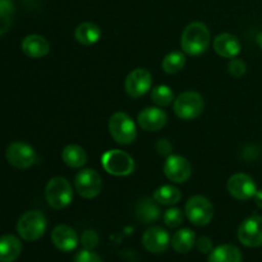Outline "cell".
<instances>
[{
    "instance_id": "6",
    "label": "cell",
    "mask_w": 262,
    "mask_h": 262,
    "mask_svg": "<svg viewBox=\"0 0 262 262\" xmlns=\"http://www.w3.org/2000/svg\"><path fill=\"white\" fill-rule=\"evenodd\" d=\"M105 171L115 177L129 176L135 170V160L129 154L122 150H109L101 158Z\"/></svg>"
},
{
    "instance_id": "34",
    "label": "cell",
    "mask_w": 262,
    "mask_h": 262,
    "mask_svg": "<svg viewBox=\"0 0 262 262\" xmlns=\"http://www.w3.org/2000/svg\"><path fill=\"white\" fill-rule=\"evenodd\" d=\"M0 13L13 17V14H14V4L10 0H0Z\"/></svg>"
},
{
    "instance_id": "30",
    "label": "cell",
    "mask_w": 262,
    "mask_h": 262,
    "mask_svg": "<svg viewBox=\"0 0 262 262\" xmlns=\"http://www.w3.org/2000/svg\"><path fill=\"white\" fill-rule=\"evenodd\" d=\"M228 69H229V73L232 74L233 77H235V78H241V77L245 76L246 72H247V66H246V63L242 60V59L233 58L232 60L229 61Z\"/></svg>"
},
{
    "instance_id": "28",
    "label": "cell",
    "mask_w": 262,
    "mask_h": 262,
    "mask_svg": "<svg viewBox=\"0 0 262 262\" xmlns=\"http://www.w3.org/2000/svg\"><path fill=\"white\" fill-rule=\"evenodd\" d=\"M164 223L169 228L181 227L182 223H183V212H182V210L177 209V207L166 210L165 214H164Z\"/></svg>"
},
{
    "instance_id": "19",
    "label": "cell",
    "mask_w": 262,
    "mask_h": 262,
    "mask_svg": "<svg viewBox=\"0 0 262 262\" xmlns=\"http://www.w3.org/2000/svg\"><path fill=\"white\" fill-rule=\"evenodd\" d=\"M161 211L160 207L156 205L155 199L151 197H143L137 202L136 206V217L142 224H150L160 219Z\"/></svg>"
},
{
    "instance_id": "22",
    "label": "cell",
    "mask_w": 262,
    "mask_h": 262,
    "mask_svg": "<svg viewBox=\"0 0 262 262\" xmlns=\"http://www.w3.org/2000/svg\"><path fill=\"white\" fill-rule=\"evenodd\" d=\"M171 247L178 253H188L196 245V234L188 228L178 230L170 241Z\"/></svg>"
},
{
    "instance_id": "29",
    "label": "cell",
    "mask_w": 262,
    "mask_h": 262,
    "mask_svg": "<svg viewBox=\"0 0 262 262\" xmlns=\"http://www.w3.org/2000/svg\"><path fill=\"white\" fill-rule=\"evenodd\" d=\"M81 243L86 250H94L99 245V235L94 229H87L82 233Z\"/></svg>"
},
{
    "instance_id": "23",
    "label": "cell",
    "mask_w": 262,
    "mask_h": 262,
    "mask_svg": "<svg viewBox=\"0 0 262 262\" xmlns=\"http://www.w3.org/2000/svg\"><path fill=\"white\" fill-rule=\"evenodd\" d=\"M209 262H242V252L233 245H222L210 252Z\"/></svg>"
},
{
    "instance_id": "17",
    "label": "cell",
    "mask_w": 262,
    "mask_h": 262,
    "mask_svg": "<svg viewBox=\"0 0 262 262\" xmlns=\"http://www.w3.org/2000/svg\"><path fill=\"white\" fill-rule=\"evenodd\" d=\"M22 51L32 59H40L50 53V43L41 35H28L22 41Z\"/></svg>"
},
{
    "instance_id": "21",
    "label": "cell",
    "mask_w": 262,
    "mask_h": 262,
    "mask_svg": "<svg viewBox=\"0 0 262 262\" xmlns=\"http://www.w3.org/2000/svg\"><path fill=\"white\" fill-rule=\"evenodd\" d=\"M74 37L81 45H94L101 37V28L92 22H83L74 31Z\"/></svg>"
},
{
    "instance_id": "20",
    "label": "cell",
    "mask_w": 262,
    "mask_h": 262,
    "mask_svg": "<svg viewBox=\"0 0 262 262\" xmlns=\"http://www.w3.org/2000/svg\"><path fill=\"white\" fill-rule=\"evenodd\" d=\"M22 252V243L15 235L5 234L0 237V262H13Z\"/></svg>"
},
{
    "instance_id": "9",
    "label": "cell",
    "mask_w": 262,
    "mask_h": 262,
    "mask_svg": "<svg viewBox=\"0 0 262 262\" xmlns=\"http://www.w3.org/2000/svg\"><path fill=\"white\" fill-rule=\"evenodd\" d=\"M74 187L77 193L83 199H95L101 192V176L94 169H83L77 174L74 179Z\"/></svg>"
},
{
    "instance_id": "31",
    "label": "cell",
    "mask_w": 262,
    "mask_h": 262,
    "mask_svg": "<svg viewBox=\"0 0 262 262\" xmlns=\"http://www.w3.org/2000/svg\"><path fill=\"white\" fill-rule=\"evenodd\" d=\"M74 262H102V258L92 250H86L84 248L83 251H79L77 253Z\"/></svg>"
},
{
    "instance_id": "1",
    "label": "cell",
    "mask_w": 262,
    "mask_h": 262,
    "mask_svg": "<svg viewBox=\"0 0 262 262\" xmlns=\"http://www.w3.org/2000/svg\"><path fill=\"white\" fill-rule=\"evenodd\" d=\"M211 35L207 26L202 22H192L184 28L181 38L183 53L191 56H199L209 49Z\"/></svg>"
},
{
    "instance_id": "3",
    "label": "cell",
    "mask_w": 262,
    "mask_h": 262,
    "mask_svg": "<svg viewBox=\"0 0 262 262\" xmlns=\"http://www.w3.org/2000/svg\"><path fill=\"white\" fill-rule=\"evenodd\" d=\"M109 132L113 140L119 145H130L137 137V127L128 114L118 112L109 119Z\"/></svg>"
},
{
    "instance_id": "12",
    "label": "cell",
    "mask_w": 262,
    "mask_h": 262,
    "mask_svg": "<svg viewBox=\"0 0 262 262\" xmlns=\"http://www.w3.org/2000/svg\"><path fill=\"white\" fill-rule=\"evenodd\" d=\"M164 174L173 183L182 184L191 178L192 165L183 156L169 155L164 164Z\"/></svg>"
},
{
    "instance_id": "13",
    "label": "cell",
    "mask_w": 262,
    "mask_h": 262,
    "mask_svg": "<svg viewBox=\"0 0 262 262\" xmlns=\"http://www.w3.org/2000/svg\"><path fill=\"white\" fill-rule=\"evenodd\" d=\"M227 187L230 196L239 201H247V200L252 199L257 192V187H256L252 177L245 173L233 174L228 181Z\"/></svg>"
},
{
    "instance_id": "2",
    "label": "cell",
    "mask_w": 262,
    "mask_h": 262,
    "mask_svg": "<svg viewBox=\"0 0 262 262\" xmlns=\"http://www.w3.org/2000/svg\"><path fill=\"white\" fill-rule=\"evenodd\" d=\"M46 217L42 212L36 211H27L19 217L17 223V232L22 239L27 242H35L40 239L46 232Z\"/></svg>"
},
{
    "instance_id": "8",
    "label": "cell",
    "mask_w": 262,
    "mask_h": 262,
    "mask_svg": "<svg viewBox=\"0 0 262 262\" xmlns=\"http://www.w3.org/2000/svg\"><path fill=\"white\" fill-rule=\"evenodd\" d=\"M8 163L17 169H28L37 161L35 148L25 142H13L5 151Z\"/></svg>"
},
{
    "instance_id": "35",
    "label": "cell",
    "mask_w": 262,
    "mask_h": 262,
    "mask_svg": "<svg viewBox=\"0 0 262 262\" xmlns=\"http://www.w3.org/2000/svg\"><path fill=\"white\" fill-rule=\"evenodd\" d=\"M10 25H12V17L0 13V36L4 35L9 30Z\"/></svg>"
},
{
    "instance_id": "26",
    "label": "cell",
    "mask_w": 262,
    "mask_h": 262,
    "mask_svg": "<svg viewBox=\"0 0 262 262\" xmlns=\"http://www.w3.org/2000/svg\"><path fill=\"white\" fill-rule=\"evenodd\" d=\"M163 69L165 73L168 74H174L181 72L182 69L186 66V55L181 51H173V53H169L165 58L163 59Z\"/></svg>"
},
{
    "instance_id": "27",
    "label": "cell",
    "mask_w": 262,
    "mask_h": 262,
    "mask_svg": "<svg viewBox=\"0 0 262 262\" xmlns=\"http://www.w3.org/2000/svg\"><path fill=\"white\" fill-rule=\"evenodd\" d=\"M151 100L158 106L165 107L169 106L176 99H174V92L170 87L165 86V84H160V86H156L155 89H152Z\"/></svg>"
},
{
    "instance_id": "15",
    "label": "cell",
    "mask_w": 262,
    "mask_h": 262,
    "mask_svg": "<svg viewBox=\"0 0 262 262\" xmlns=\"http://www.w3.org/2000/svg\"><path fill=\"white\" fill-rule=\"evenodd\" d=\"M137 122L146 132H158L168 123V115L160 107H146L138 114Z\"/></svg>"
},
{
    "instance_id": "25",
    "label": "cell",
    "mask_w": 262,
    "mask_h": 262,
    "mask_svg": "<svg viewBox=\"0 0 262 262\" xmlns=\"http://www.w3.org/2000/svg\"><path fill=\"white\" fill-rule=\"evenodd\" d=\"M154 199L156 202L164 205V206H171L181 201L182 193L177 187L171 186V184H166V186H161L154 192Z\"/></svg>"
},
{
    "instance_id": "33",
    "label": "cell",
    "mask_w": 262,
    "mask_h": 262,
    "mask_svg": "<svg viewBox=\"0 0 262 262\" xmlns=\"http://www.w3.org/2000/svg\"><path fill=\"white\" fill-rule=\"evenodd\" d=\"M171 148H173V146H171V143L169 142L168 140H159V142L156 143V151H158L160 155H170L171 152Z\"/></svg>"
},
{
    "instance_id": "37",
    "label": "cell",
    "mask_w": 262,
    "mask_h": 262,
    "mask_svg": "<svg viewBox=\"0 0 262 262\" xmlns=\"http://www.w3.org/2000/svg\"><path fill=\"white\" fill-rule=\"evenodd\" d=\"M256 41H257V45L260 46V49L262 50V32L258 33L257 37H256Z\"/></svg>"
},
{
    "instance_id": "11",
    "label": "cell",
    "mask_w": 262,
    "mask_h": 262,
    "mask_svg": "<svg viewBox=\"0 0 262 262\" xmlns=\"http://www.w3.org/2000/svg\"><path fill=\"white\" fill-rule=\"evenodd\" d=\"M152 86V76L147 69L137 68L130 72L125 78V92L132 99L142 97Z\"/></svg>"
},
{
    "instance_id": "10",
    "label": "cell",
    "mask_w": 262,
    "mask_h": 262,
    "mask_svg": "<svg viewBox=\"0 0 262 262\" xmlns=\"http://www.w3.org/2000/svg\"><path fill=\"white\" fill-rule=\"evenodd\" d=\"M238 239L246 247L262 246V216L252 215L247 217L238 228Z\"/></svg>"
},
{
    "instance_id": "32",
    "label": "cell",
    "mask_w": 262,
    "mask_h": 262,
    "mask_svg": "<svg viewBox=\"0 0 262 262\" xmlns=\"http://www.w3.org/2000/svg\"><path fill=\"white\" fill-rule=\"evenodd\" d=\"M197 248L201 253H210L212 250H214V245H212V241L206 235H202V237L199 238V241L196 242Z\"/></svg>"
},
{
    "instance_id": "7",
    "label": "cell",
    "mask_w": 262,
    "mask_h": 262,
    "mask_svg": "<svg viewBox=\"0 0 262 262\" xmlns=\"http://www.w3.org/2000/svg\"><path fill=\"white\" fill-rule=\"evenodd\" d=\"M184 212L189 223L196 227H205L214 217V206L206 197L193 196L187 201Z\"/></svg>"
},
{
    "instance_id": "4",
    "label": "cell",
    "mask_w": 262,
    "mask_h": 262,
    "mask_svg": "<svg viewBox=\"0 0 262 262\" xmlns=\"http://www.w3.org/2000/svg\"><path fill=\"white\" fill-rule=\"evenodd\" d=\"M45 197L49 206L55 210L64 209L73 200V189L71 183L63 177H54L45 187Z\"/></svg>"
},
{
    "instance_id": "24",
    "label": "cell",
    "mask_w": 262,
    "mask_h": 262,
    "mask_svg": "<svg viewBox=\"0 0 262 262\" xmlns=\"http://www.w3.org/2000/svg\"><path fill=\"white\" fill-rule=\"evenodd\" d=\"M61 159L67 166L78 169L87 163V154L81 146L68 145L64 147L63 152H61Z\"/></svg>"
},
{
    "instance_id": "16",
    "label": "cell",
    "mask_w": 262,
    "mask_h": 262,
    "mask_svg": "<svg viewBox=\"0 0 262 262\" xmlns=\"http://www.w3.org/2000/svg\"><path fill=\"white\" fill-rule=\"evenodd\" d=\"M51 241L54 246L61 252H71L78 246V234L69 225H58L51 232Z\"/></svg>"
},
{
    "instance_id": "14",
    "label": "cell",
    "mask_w": 262,
    "mask_h": 262,
    "mask_svg": "<svg viewBox=\"0 0 262 262\" xmlns=\"http://www.w3.org/2000/svg\"><path fill=\"white\" fill-rule=\"evenodd\" d=\"M170 235L161 227L148 228L142 235V245L148 252L161 253L170 245Z\"/></svg>"
},
{
    "instance_id": "18",
    "label": "cell",
    "mask_w": 262,
    "mask_h": 262,
    "mask_svg": "<svg viewBox=\"0 0 262 262\" xmlns=\"http://www.w3.org/2000/svg\"><path fill=\"white\" fill-rule=\"evenodd\" d=\"M214 50L222 58L233 59L239 54L241 42L232 33H220L214 38Z\"/></svg>"
},
{
    "instance_id": "36",
    "label": "cell",
    "mask_w": 262,
    "mask_h": 262,
    "mask_svg": "<svg viewBox=\"0 0 262 262\" xmlns=\"http://www.w3.org/2000/svg\"><path fill=\"white\" fill-rule=\"evenodd\" d=\"M253 200H255L256 206L260 207V209H262V189H260V191L256 192L255 196H253Z\"/></svg>"
},
{
    "instance_id": "5",
    "label": "cell",
    "mask_w": 262,
    "mask_h": 262,
    "mask_svg": "<svg viewBox=\"0 0 262 262\" xmlns=\"http://www.w3.org/2000/svg\"><path fill=\"white\" fill-rule=\"evenodd\" d=\"M174 113L182 120H193L202 114L205 107L204 97L196 91H187L174 100Z\"/></svg>"
}]
</instances>
